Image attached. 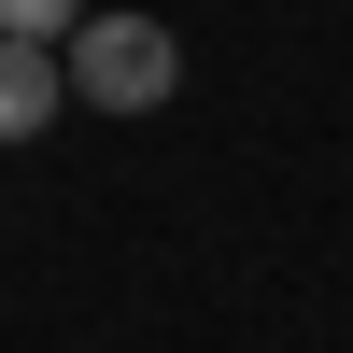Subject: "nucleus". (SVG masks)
<instances>
[{
  "mask_svg": "<svg viewBox=\"0 0 353 353\" xmlns=\"http://www.w3.org/2000/svg\"><path fill=\"white\" fill-rule=\"evenodd\" d=\"M170 85H184V43H170L156 14H85V28H71V99H99V113H156Z\"/></svg>",
  "mask_w": 353,
  "mask_h": 353,
  "instance_id": "obj_1",
  "label": "nucleus"
},
{
  "mask_svg": "<svg viewBox=\"0 0 353 353\" xmlns=\"http://www.w3.org/2000/svg\"><path fill=\"white\" fill-rule=\"evenodd\" d=\"M57 99H71V57L57 43H0V141H43Z\"/></svg>",
  "mask_w": 353,
  "mask_h": 353,
  "instance_id": "obj_2",
  "label": "nucleus"
},
{
  "mask_svg": "<svg viewBox=\"0 0 353 353\" xmlns=\"http://www.w3.org/2000/svg\"><path fill=\"white\" fill-rule=\"evenodd\" d=\"M71 28H85V0H0V43H57L71 57Z\"/></svg>",
  "mask_w": 353,
  "mask_h": 353,
  "instance_id": "obj_3",
  "label": "nucleus"
}]
</instances>
